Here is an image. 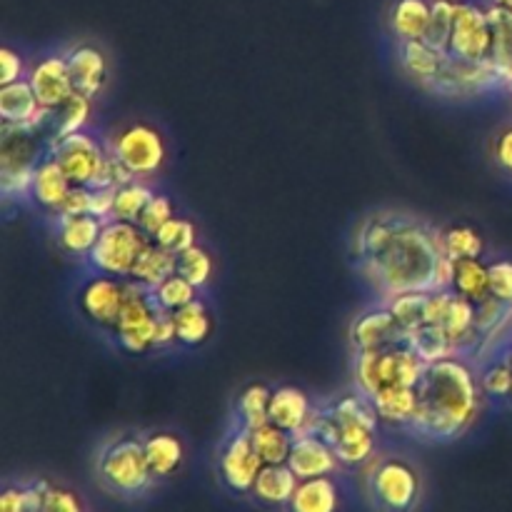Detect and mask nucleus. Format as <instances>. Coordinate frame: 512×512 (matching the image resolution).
<instances>
[{
	"mask_svg": "<svg viewBox=\"0 0 512 512\" xmlns=\"http://www.w3.org/2000/svg\"><path fill=\"white\" fill-rule=\"evenodd\" d=\"M418 395V415L410 433L433 443H453L480 418L485 393L468 360L445 358L428 365Z\"/></svg>",
	"mask_w": 512,
	"mask_h": 512,
	"instance_id": "f03ea898",
	"label": "nucleus"
},
{
	"mask_svg": "<svg viewBox=\"0 0 512 512\" xmlns=\"http://www.w3.org/2000/svg\"><path fill=\"white\" fill-rule=\"evenodd\" d=\"M288 465L293 468V473L298 475L300 480L335 475L340 468H343L338 455H335L333 445L315 433L295 435Z\"/></svg>",
	"mask_w": 512,
	"mask_h": 512,
	"instance_id": "dca6fc26",
	"label": "nucleus"
},
{
	"mask_svg": "<svg viewBox=\"0 0 512 512\" xmlns=\"http://www.w3.org/2000/svg\"><path fill=\"white\" fill-rule=\"evenodd\" d=\"M90 118H93V98L83 93H73L68 103L53 110V123H50V138H65V135L80 133L88 128Z\"/></svg>",
	"mask_w": 512,
	"mask_h": 512,
	"instance_id": "c756f323",
	"label": "nucleus"
},
{
	"mask_svg": "<svg viewBox=\"0 0 512 512\" xmlns=\"http://www.w3.org/2000/svg\"><path fill=\"white\" fill-rule=\"evenodd\" d=\"M153 240L160 245V248H165V250H170V253L178 255V253H183V250L198 245V230H195L193 220L175 215V218H170L168 223H165L163 228L155 233Z\"/></svg>",
	"mask_w": 512,
	"mask_h": 512,
	"instance_id": "79ce46f5",
	"label": "nucleus"
},
{
	"mask_svg": "<svg viewBox=\"0 0 512 512\" xmlns=\"http://www.w3.org/2000/svg\"><path fill=\"white\" fill-rule=\"evenodd\" d=\"M455 290H430L428 300H425V323L428 325H443L453 305Z\"/></svg>",
	"mask_w": 512,
	"mask_h": 512,
	"instance_id": "09e8293b",
	"label": "nucleus"
},
{
	"mask_svg": "<svg viewBox=\"0 0 512 512\" xmlns=\"http://www.w3.org/2000/svg\"><path fill=\"white\" fill-rule=\"evenodd\" d=\"M408 340V333L400 328L393 310L388 305H375L365 310L350 325V343L355 350H380Z\"/></svg>",
	"mask_w": 512,
	"mask_h": 512,
	"instance_id": "2eb2a0df",
	"label": "nucleus"
},
{
	"mask_svg": "<svg viewBox=\"0 0 512 512\" xmlns=\"http://www.w3.org/2000/svg\"><path fill=\"white\" fill-rule=\"evenodd\" d=\"M365 500L375 512H418L423 475L403 455H375L365 465Z\"/></svg>",
	"mask_w": 512,
	"mask_h": 512,
	"instance_id": "20e7f679",
	"label": "nucleus"
},
{
	"mask_svg": "<svg viewBox=\"0 0 512 512\" xmlns=\"http://www.w3.org/2000/svg\"><path fill=\"white\" fill-rule=\"evenodd\" d=\"M313 415L315 408L305 390L295 385H280L273 390V398H270V423L273 425L288 430L290 435H303L308 433Z\"/></svg>",
	"mask_w": 512,
	"mask_h": 512,
	"instance_id": "f3484780",
	"label": "nucleus"
},
{
	"mask_svg": "<svg viewBox=\"0 0 512 512\" xmlns=\"http://www.w3.org/2000/svg\"><path fill=\"white\" fill-rule=\"evenodd\" d=\"M28 70L25 68V60L18 50L13 48H0V85H8L15 83V80H23L28 78Z\"/></svg>",
	"mask_w": 512,
	"mask_h": 512,
	"instance_id": "8fccbe9b",
	"label": "nucleus"
},
{
	"mask_svg": "<svg viewBox=\"0 0 512 512\" xmlns=\"http://www.w3.org/2000/svg\"><path fill=\"white\" fill-rule=\"evenodd\" d=\"M170 218H175L173 200L163 193H155L153 198L148 200V205L143 208V213H140L138 225H140V230L148 235V238H155V233H158V230L163 228Z\"/></svg>",
	"mask_w": 512,
	"mask_h": 512,
	"instance_id": "c03bdc74",
	"label": "nucleus"
},
{
	"mask_svg": "<svg viewBox=\"0 0 512 512\" xmlns=\"http://www.w3.org/2000/svg\"><path fill=\"white\" fill-rule=\"evenodd\" d=\"M175 273L183 275L185 280L195 285L198 290H203L205 285L213 280L215 263L213 255L203 248V245H193V248L178 253V265H175Z\"/></svg>",
	"mask_w": 512,
	"mask_h": 512,
	"instance_id": "e433bc0d",
	"label": "nucleus"
},
{
	"mask_svg": "<svg viewBox=\"0 0 512 512\" xmlns=\"http://www.w3.org/2000/svg\"><path fill=\"white\" fill-rule=\"evenodd\" d=\"M493 53L495 30L488 10L475 3H458L448 55L465 63H485V60H493Z\"/></svg>",
	"mask_w": 512,
	"mask_h": 512,
	"instance_id": "9b49d317",
	"label": "nucleus"
},
{
	"mask_svg": "<svg viewBox=\"0 0 512 512\" xmlns=\"http://www.w3.org/2000/svg\"><path fill=\"white\" fill-rule=\"evenodd\" d=\"M48 150V135L23 125L0 128V188L5 198H30V183Z\"/></svg>",
	"mask_w": 512,
	"mask_h": 512,
	"instance_id": "423d86ee",
	"label": "nucleus"
},
{
	"mask_svg": "<svg viewBox=\"0 0 512 512\" xmlns=\"http://www.w3.org/2000/svg\"><path fill=\"white\" fill-rule=\"evenodd\" d=\"M445 58H448V53L433 48V45L423 38L405 40L403 48H400V63H403L405 73H408L410 78L420 80L423 85H430L438 78L440 70H443L445 65Z\"/></svg>",
	"mask_w": 512,
	"mask_h": 512,
	"instance_id": "393cba45",
	"label": "nucleus"
},
{
	"mask_svg": "<svg viewBox=\"0 0 512 512\" xmlns=\"http://www.w3.org/2000/svg\"><path fill=\"white\" fill-rule=\"evenodd\" d=\"M490 23L495 30V53L493 60L503 68L505 80L512 73V13L498 8V5H490L488 8Z\"/></svg>",
	"mask_w": 512,
	"mask_h": 512,
	"instance_id": "a19ab883",
	"label": "nucleus"
},
{
	"mask_svg": "<svg viewBox=\"0 0 512 512\" xmlns=\"http://www.w3.org/2000/svg\"><path fill=\"white\" fill-rule=\"evenodd\" d=\"M153 190L145 180L133 178L128 183H123L120 188H115V220H128V223H138L140 213L148 205V200L153 198Z\"/></svg>",
	"mask_w": 512,
	"mask_h": 512,
	"instance_id": "c9c22d12",
	"label": "nucleus"
},
{
	"mask_svg": "<svg viewBox=\"0 0 512 512\" xmlns=\"http://www.w3.org/2000/svg\"><path fill=\"white\" fill-rule=\"evenodd\" d=\"M263 458L253 445L250 430L240 428L238 423L223 435L218 448V480L230 495L250 498L253 485L263 470Z\"/></svg>",
	"mask_w": 512,
	"mask_h": 512,
	"instance_id": "1a4fd4ad",
	"label": "nucleus"
},
{
	"mask_svg": "<svg viewBox=\"0 0 512 512\" xmlns=\"http://www.w3.org/2000/svg\"><path fill=\"white\" fill-rule=\"evenodd\" d=\"M143 448L150 465V473L158 480V485L163 480L173 478L183 468L185 445L180 440V435L168 433V430H155V433L143 435Z\"/></svg>",
	"mask_w": 512,
	"mask_h": 512,
	"instance_id": "5701e85b",
	"label": "nucleus"
},
{
	"mask_svg": "<svg viewBox=\"0 0 512 512\" xmlns=\"http://www.w3.org/2000/svg\"><path fill=\"white\" fill-rule=\"evenodd\" d=\"M90 213L103 220H113L115 188H90Z\"/></svg>",
	"mask_w": 512,
	"mask_h": 512,
	"instance_id": "864d4df0",
	"label": "nucleus"
},
{
	"mask_svg": "<svg viewBox=\"0 0 512 512\" xmlns=\"http://www.w3.org/2000/svg\"><path fill=\"white\" fill-rule=\"evenodd\" d=\"M48 480L8 483L0 495V512H43V495Z\"/></svg>",
	"mask_w": 512,
	"mask_h": 512,
	"instance_id": "f704fd0d",
	"label": "nucleus"
},
{
	"mask_svg": "<svg viewBox=\"0 0 512 512\" xmlns=\"http://www.w3.org/2000/svg\"><path fill=\"white\" fill-rule=\"evenodd\" d=\"M433 0H395L390 8V30L400 43L425 38Z\"/></svg>",
	"mask_w": 512,
	"mask_h": 512,
	"instance_id": "a878e982",
	"label": "nucleus"
},
{
	"mask_svg": "<svg viewBox=\"0 0 512 512\" xmlns=\"http://www.w3.org/2000/svg\"><path fill=\"white\" fill-rule=\"evenodd\" d=\"M455 283V260L450 255L440 253L433 273V290H453Z\"/></svg>",
	"mask_w": 512,
	"mask_h": 512,
	"instance_id": "5fc2aeb1",
	"label": "nucleus"
},
{
	"mask_svg": "<svg viewBox=\"0 0 512 512\" xmlns=\"http://www.w3.org/2000/svg\"><path fill=\"white\" fill-rule=\"evenodd\" d=\"M28 83L33 85L40 108L48 110H58L75 93L73 75H70L65 55H45L38 63L30 65Z\"/></svg>",
	"mask_w": 512,
	"mask_h": 512,
	"instance_id": "4468645a",
	"label": "nucleus"
},
{
	"mask_svg": "<svg viewBox=\"0 0 512 512\" xmlns=\"http://www.w3.org/2000/svg\"><path fill=\"white\" fill-rule=\"evenodd\" d=\"M73 183L68 180L65 170L60 168L58 158L50 153H45V158L40 160L38 168L33 173V183H30V200L38 205L40 210L50 215H58L63 208L65 198H68Z\"/></svg>",
	"mask_w": 512,
	"mask_h": 512,
	"instance_id": "a211bd4d",
	"label": "nucleus"
},
{
	"mask_svg": "<svg viewBox=\"0 0 512 512\" xmlns=\"http://www.w3.org/2000/svg\"><path fill=\"white\" fill-rule=\"evenodd\" d=\"M173 315L180 345H185V348H200V345L208 343L215 330V320L203 300H193V303L185 305V308H180Z\"/></svg>",
	"mask_w": 512,
	"mask_h": 512,
	"instance_id": "bb28decb",
	"label": "nucleus"
},
{
	"mask_svg": "<svg viewBox=\"0 0 512 512\" xmlns=\"http://www.w3.org/2000/svg\"><path fill=\"white\" fill-rule=\"evenodd\" d=\"M95 478L105 493L120 500H143L158 480L150 473L148 458H145L143 438L138 435H115L113 440L98 450L95 458Z\"/></svg>",
	"mask_w": 512,
	"mask_h": 512,
	"instance_id": "7ed1b4c3",
	"label": "nucleus"
},
{
	"mask_svg": "<svg viewBox=\"0 0 512 512\" xmlns=\"http://www.w3.org/2000/svg\"><path fill=\"white\" fill-rule=\"evenodd\" d=\"M153 238L140 230L138 223H128V220H105L103 233H100L98 243H95L93 253L88 255L85 263L90 265L93 273L113 275V278L128 280L133 275L135 263H138L140 253L145 245Z\"/></svg>",
	"mask_w": 512,
	"mask_h": 512,
	"instance_id": "0eeeda50",
	"label": "nucleus"
},
{
	"mask_svg": "<svg viewBox=\"0 0 512 512\" xmlns=\"http://www.w3.org/2000/svg\"><path fill=\"white\" fill-rule=\"evenodd\" d=\"M480 388L488 398H510L512 395V363L508 358H493L480 370Z\"/></svg>",
	"mask_w": 512,
	"mask_h": 512,
	"instance_id": "37998d69",
	"label": "nucleus"
},
{
	"mask_svg": "<svg viewBox=\"0 0 512 512\" xmlns=\"http://www.w3.org/2000/svg\"><path fill=\"white\" fill-rule=\"evenodd\" d=\"M343 510V488L335 475L300 480L283 512H340Z\"/></svg>",
	"mask_w": 512,
	"mask_h": 512,
	"instance_id": "4be33fe9",
	"label": "nucleus"
},
{
	"mask_svg": "<svg viewBox=\"0 0 512 512\" xmlns=\"http://www.w3.org/2000/svg\"><path fill=\"white\" fill-rule=\"evenodd\" d=\"M490 295L512 305V260L490 263Z\"/></svg>",
	"mask_w": 512,
	"mask_h": 512,
	"instance_id": "de8ad7c7",
	"label": "nucleus"
},
{
	"mask_svg": "<svg viewBox=\"0 0 512 512\" xmlns=\"http://www.w3.org/2000/svg\"><path fill=\"white\" fill-rule=\"evenodd\" d=\"M65 58H68L70 75H73L75 93L98 98L108 83V60H105L103 50L95 45H75Z\"/></svg>",
	"mask_w": 512,
	"mask_h": 512,
	"instance_id": "aec40b11",
	"label": "nucleus"
},
{
	"mask_svg": "<svg viewBox=\"0 0 512 512\" xmlns=\"http://www.w3.org/2000/svg\"><path fill=\"white\" fill-rule=\"evenodd\" d=\"M440 230L405 215H373L355 235L360 270L385 300L413 290H433Z\"/></svg>",
	"mask_w": 512,
	"mask_h": 512,
	"instance_id": "f257e3e1",
	"label": "nucleus"
},
{
	"mask_svg": "<svg viewBox=\"0 0 512 512\" xmlns=\"http://www.w3.org/2000/svg\"><path fill=\"white\" fill-rule=\"evenodd\" d=\"M455 13H458V0H433V10H430V23L425 30V38L433 48L448 53L450 35H453Z\"/></svg>",
	"mask_w": 512,
	"mask_h": 512,
	"instance_id": "4c0bfd02",
	"label": "nucleus"
},
{
	"mask_svg": "<svg viewBox=\"0 0 512 512\" xmlns=\"http://www.w3.org/2000/svg\"><path fill=\"white\" fill-rule=\"evenodd\" d=\"M508 355H510V363H512V348H510V353H508Z\"/></svg>",
	"mask_w": 512,
	"mask_h": 512,
	"instance_id": "bf43d9fd",
	"label": "nucleus"
},
{
	"mask_svg": "<svg viewBox=\"0 0 512 512\" xmlns=\"http://www.w3.org/2000/svg\"><path fill=\"white\" fill-rule=\"evenodd\" d=\"M298 483L300 478L293 473V468L288 463L263 465V470H260L258 480L253 485V493H250V500L255 505H260V508L283 512L288 508Z\"/></svg>",
	"mask_w": 512,
	"mask_h": 512,
	"instance_id": "412c9836",
	"label": "nucleus"
},
{
	"mask_svg": "<svg viewBox=\"0 0 512 512\" xmlns=\"http://www.w3.org/2000/svg\"><path fill=\"white\" fill-rule=\"evenodd\" d=\"M453 290L463 298L480 303L490 295V265L483 258L455 260V283Z\"/></svg>",
	"mask_w": 512,
	"mask_h": 512,
	"instance_id": "7c9ffc66",
	"label": "nucleus"
},
{
	"mask_svg": "<svg viewBox=\"0 0 512 512\" xmlns=\"http://www.w3.org/2000/svg\"><path fill=\"white\" fill-rule=\"evenodd\" d=\"M375 410L380 415V423H388L393 428H410L418 415L420 395L418 388H408V385H393L380 393L373 395Z\"/></svg>",
	"mask_w": 512,
	"mask_h": 512,
	"instance_id": "b1692460",
	"label": "nucleus"
},
{
	"mask_svg": "<svg viewBox=\"0 0 512 512\" xmlns=\"http://www.w3.org/2000/svg\"><path fill=\"white\" fill-rule=\"evenodd\" d=\"M43 512H85V508L73 490L48 483L43 495Z\"/></svg>",
	"mask_w": 512,
	"mask_h": 512,
	"instance_id": "49530a36",
	"label": "nucleus"
},
{
	"mask_svg": "<svg viewBox=\"0 0 512 512\" xmlns=\"http://www.w3.org/2000/svg\"><path fill=\"white\" fill-rule=\"evenodd\" d=\"M160 308L153 290L135 280H125V303L120 318L110 333L118 340L120 350L130 355H145L155 350V328H158Z\"/></svg>",
	"mask_w": 512,
	"mask_h": 512,
	"instance_id": "6e6552de",
	"label": "nucleus"
},
{
	"mask_svg": "<svg viewBox=\"0 0 512 512\" xmlns=\"http://www.w3.org/2000/svg\"><path fill=\"white\" fill-rule=\"evenodd\" d=\"M175 265H178V255L170 253V250H165V248H160L155 240H150V243L145 245L143 253H140L130 280L145 285L148 290H155L160 283H163V280H168L170 275L175 273Z\"/></svg>",
	"mask_w": 512,
	"mask_h": 512,
	"instance_id": "cd10ccee",
	"label": "nucleus"
},
{
	"mask_svg": "<svg viewBox=\"0 0 512 512\" xmlns=\"http://www.w3.org/2000/svg\"><path fill=\"white\" fill-rule=\"evenodd\" d=\"M250 435H253V445L255 450H258L260 458H263L265 465L288 463L295 435H290L288 430L278 428V425L273 423H265L260 425V428L250 430Z\"/></svg>",
	"mask_w": 512,
	"mask_h": 512,
	"instance_id": "473e14b6",
	"label": "nucleus"
},
{
	"mask_svg": "<svg viewBox=\"0 0 512 512\" xmlns=\"http://www.w3.org/2000/svg\"><path fill=\"white\" fill-rule=\"evenodd\" d=\"M493 155H495V163H498L505 173L512 175V125L495 138Z\"/></svg>",
	"mask_w": 512,
	"mask_h": 512,
	"instance_id": "6e6d98bb",
	"label": "nucleus"
},
{
	"mask_svg": "<svg viewBox=\"0 0 512 512\" xmlns=\"http://www.w3.org/2000/svg\"><path fill=\"white\" fill-rule=\"evenodd\" d=\"M408 343L413 345L415 353H418L428 365L445 358H458L453 340L445 333L443 325H420L418 330L408 333Z\"/></svg>",
	"mask_w": 512,
	"mask_h": 512,
	"instance_id": "2f4dec72",
	"label": "nucleus"
},
{
	"mask_svg": "<svg viewBox=\"0 0 512 512\" xmlns=\"http://www.w3.org/2000/svg\"><path fill=\"white\" fill-rule=\"evenodd\" d=\"M508 85H510V90H512V73L508 75Z\"/></svg>",
	"mask_w": 512,
	"mask_h": 512,
	"instance_id": "13d9d810",
	"label": "nucleus"
},
{
	"mask_svg": "<svg viewBox=\"0 0 512 512\" xmlns=\"http://www.w3.org/2000/svg\"><path fill=\"white\" fill-rule=\"evenodd\" d=\"M108 150L115 158L123 163L133 178L148 180L160 173L168 158V148H165V138L160 135L158 128L148 123H133L128 128L118 130L110 138Z\"/></svg>",
	"mask_w": 512,
	"mask_h": 512,
	"instance_id": "9d476101",
	"label": "nucleus"
},
{
	"mask_svg": "<svg viewBox=\"0 0 512 512\" xmlns=\"http://www.w3.org/2000/svg\"><path fill=\"white\" fill-rule=\"evenodd\" d=\"M430 290H413V293H400L388 298V308L393 310L395 320L405 333H413L420 325H425V300Z\"/></svg>",
	"mask_w": 512,
	"mask_h": 512,
	"instance_id": "ea45409f",
	"label": "nucleus"
},
{
	"mask_svg": "<svg viewBox=\"0 0 512 512\" xmlns=\"http://www.w3.org/2000/svg\"><path fill=\"white\" fill-rule=\"evenodd\" d=\"M178 343V328H175V315L168 310H160L158 328H155V350H165Z\"/></svg>",
	"mask_w": 512,
	"mask_h": 512,
	"instance_id": "603ef678",
	"label": "nucleus"
},
{
	"mask_svg": "<svg viewBox=\"0 0 512 512\" xmlns=\"http://www.w3.org/2000/svg\"><path fill=\"white\" fill-rule=\"evenodd\" d=\"M425 370H428V363L415 353L408 340L380 350H355V390L370 395V398L393 385L418 388Z\"/></svg>",
	"mask_w": 512,
	"mask_h": 512,
	"instance_id": "39448f33",
	"label": "nucleus"
},
{
	"mask_svg": "<svg viewBox=\"0 0 512 512\" xmlns=\"http://www.w3.org/2000/svg\"><path fill=\"white\" fill-rule=\"evenodd\" d=\"M493 5H498V8L508 10V13H512V0H490Z\"/></svg>",
	"mask_w": 512,
	"mask_h": 512,
	"instance_id": "4d7b16f0",
	"label": "nucleus"
},
{
	"mask_svg": "<svg viewBox=\"0 0 512 512\" xmlns=\"http://www.w3.org/2000/svg\"><path fill=\"white\" fill-rule=\"evenodd\" d=\"M440 248H443V253L450 255L453 260L483 258L485 238L480 235L478 228H473V225L458 223L440 230Z\"/></svg>",
	"mask_w": 512,
	"mask_h": 512,
	"instance_id": "72a5a7b5",
	"label": "nucleus"
},
{
	"mask_svg": "<svg viewBox=\"0 0 512 512\" xmlns=\"http://www.w3.org/2000/svg\"><path fill=\"white\" fill-rule=\"evenodd\" d=\"M510 398H512V395H510Z\"/></svg>",
	"mask_w": 512,
	"mask_h": 512,
	"instance_id": "052dcab7",
	"label": "nucleus"
},
{
	"mask_svg": "<svg viewBox=\"0 0 512 512\" xmlns=\"http://www.w3.org/2000/svg\"><path fill=\"white\" fill-rule=\"evenodd\" d=\"M512 310V305H505L503 300H498L495 295H488L485 300L475 303V323H478L480 333H490L495 325L503 323L508 318V313Z\"/></svg>",
	"mask_w": 512,
	"mask_h": 512,
	"instance_id": "a18cd8bd",
	"label": "nucleus"
},
{
	"mask_svg": "<svg viewBox=\"0 0 512 512\" xmlns=\"http://www.w3.org/2000/svg\"><path fill=\"white\" fill-rule=\"evenodd\" d=\"M105 220L93 213L83 215H58L55 223V238L63 253L73 255V258L88 260L93 253L95 243H98L100 233H103Z\"/></svg>",
	"mask_w": 512,
	"mask_h": 512,
	"instance_id": "6ab92c4d",
	"label": "nucleus"
},
{
	"mask_svg": "<svg viewBox=\"0 0 512 512\" xmlns=\"http://www.w3.org/2000/svg\"><path fill=\"white\" fill-rule=\"evenodd\" d=\"M270 398H273V390L265 383L245 385L238 395V405H235V423L245 430H255L270 423Z\"/></svg>",
	"mask_w": 512,
	"mask_h": 512,
	"instance_id": "c85d7f7f",
	"label": "nucleus"
},
{
	"mask_svg": "<svg viewBox=\"0 0 512 512\" xmlns=\"http://www.w3.org/2000/svg\"><path fill=\"white\" fill-rule=\"evenodd\" d=\"M90 193H93V190H90L88 185H73L58 215H83V213H90Z\"/></svg>",
	"mask_w": 512,
	"mask_h": 512,
	"instance_id": "3c124183",
	"label": "nucleus"
},
{
	"mask_svg": "<svg viewBox=\"0 0 512 512\" xmlns=\"http://www.w3.org/2000/svg\"><path fill=\"white\" fill-rule=\"evenodd\" d=\"M198 293L200 290L195 288L190 280H185L183 275L173 273L168 280H163V283L153 290V298H155V303H158L160 310L178 313L180 308H185V305H190L193 300H198L200 298Z\"/></svg>",
	"mask_w": 512,
	"mask_h": 512,
	"instance_id": "58836bf2",
	"label": "nucleus"
},
{
	"mask_svg": "<svg viewBox=\"0 0 512 512\" xmlns=\"http://www.w3.org/2000/svg\"><path fill=\"white\" fill-rule=\"evenodd\" d=\"M125 303V280L113 275L93 273L78 293V308L90 323L103 330H113Z\"/></svg>",
	"mask_w": 512,
	"mask_h": 512,
	"instance_id": "ddd939ff",
	"label": "nucleus"
},
{
	"mask_svg": "<svg viewBox=\"0 0 512 512\" xmlns=\"http://www.w3.org/2000/svg\"><path fill=\"white\" fill-rule=\"evenodd\" d=\"M48 153L58 158L60 168L65 170L70 183L88 185V188H93L95 178L100 175V168L108 158V148H103L100 140L93 138L88 130L48 140Z\"/></svg>",
	"mask_w": 512,
	"mask_h": 512,
	"instance_id": "f8f14e48",
	"label": "nucleus"
}]
</instances>
